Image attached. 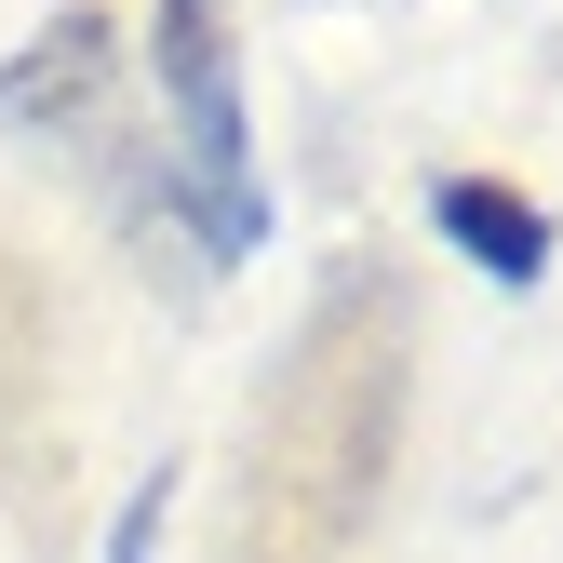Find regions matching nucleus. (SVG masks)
Masks as SVG:
<instances>
[{
    "instance_id": "1",
    "label": "nucleus",
    "mask_w": 563,
    "mask_h": 563,
    "mask_svg": "<svg viewBox=\"0 0 563 563\" xmlns=\"http://www.w3.org/2000/svg\"><path fill=\"white\" fill-rule=\"evenodd\" d=\"M402 363H416V309L389 268H349L335 296L296 322L282 376L242 430V510L229 563H363L376 483L402 443Z\"/></svg>"
},
{
    "instance_id": "2",
    "label": "nucleus",
    "mask_w": 563,
    "mask_h": 563,
    "mask_svg": "<svg viewBox=\"0 0 563 563\" xmlns=\"http://www.w3.org/2000/svg\"><path fill=\"white\" fill-rule=\"evenodd\" d=\"M148 67H162V108H175V201L201 216L216 255H255L268 188H255V134H242V81H229V0H162Z\"/></svg>"
},
{
    "instance_id": "3",
    "label": "nucleus",
    "mask_w": 563,
    "mask_h": 563,
    "mask_svg": "<svg viewBox=\"0 0 563 563\" xmlns=\"http://www.w3.org/2000/svg\"><path fill=\"white\" fill-rule=\"evenodd\" d=\"M41 363H54L41 268L0 242V497H14V483H27V456H41Z\"/></svg>"
},
{
    "instance_id": "4",
    "label": "nucleus",
    "mask_w": 563,
    "mask_h": 563,
    "mask_svg": "<svg viewBox=\"0 0 563 563\" xmlns=\"http://www.w3.org/2000/svg\"><path fill=\"white\" fill-rule=\"evenodd\" d=\"M108 95V14H54L14 67H0V121L14 134H41V121H81Z\"/></svg>"
},
{
    "instance_id": "5",
    "label": "nucleus",
    "mask_w": 563,
    "mask_h": 563,
    "mask_svg": "<svg viewBox=\"0 0 563 563\" xmlns=\"http://www.w3.org/2000/svg\"><path fill=\"white\" fill-rule=\"evenodd\" d=\"M430 216H443L456 255H483L497 282H537V268H550V216H537L523 188H497V175H443V188H430Z\"/></svg>"
}]
</instances>
